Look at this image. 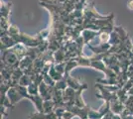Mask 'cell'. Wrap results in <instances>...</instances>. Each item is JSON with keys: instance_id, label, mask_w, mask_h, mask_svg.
I'll use <instances>...</instances> for the list:
<instances>
[{"instance_id": "1", "label": "cell", "mask_w": 133, "mask_h": 119, "mask_svg": "<svg viewBox=\"0 0 133 119\" xmlns=\"http://www.w3.org/2000/svg\"><path fill=\"white\" fill-rule=\"evenodd\" d=\"M21 61V59L18 57L15 52L11 49H8L3 51V55H2V59L1 62H3L4 65L8 66V67H12L14 68H19V62Z\"/></svg>"}, {"instance_id": "2", "label": "cell", "mask_w": 133, "mask_h": 119, "mask_svg": "<svg viewBox=\"0 0 133 119\" xmlns=\"http://www.w3.org/2000/svg\"><path fill=\"white\" fill-rule=\"evenodd\" d=\"M91 107L89 105H85L84 107H78L77 105H72L66 108V110L72 112L75 116H78L81 119H89V113Z\"/></svg>"}, {"instance_id": "3", "label": "cell", "mask_w": 133, "mask_h": 119, "mask_svg": "<svg viewBox=\"0 0 133 119\" xmlns=\"http://www.w3.org/2000/svg\"><path fill=\"white\" fill-rule=\"evenodd\" d=\"M7 97H8L9 101L11 103L12 109L14 108V106H15V104H16L17 102L23 98V96L20 94V92L17 90L16 87H10L9 88V90L7 92Z\"/></svg>"}, {"instance_id": "4", "label": "cell", "mask_w": 133, "mask_h": 119, "mask_svg": "<svg viewBox=\"0 0 133 119\" xmlns=\"http://www.w3.org/2000/svg\"><path fill=\"white\" fill-rule=\"evenodd\" d=\"M17 43L15 39H13L11 36L9 35H4L1 36V51H5L8 49H11L12 47H14L15 45H17Z\"/></svg>"}, {"instance_id": "5", "label": "cell", "mask_w": 133, "mask_h": 119, "mask_svg": "<svg viewBox=\"0 0 133 119\" xmlns=\"http://www.w3.org/2000/svg\"><path fill=\"white\" fill-rule=\"evenodd\" d=\"M88 88V85L87 83H83L82 86L78 88V90L76 91V97H75V105H77L78 107H84L87 104L84 103V101L83 100V97H82V93L84 89Z\"/></svg>"}, {"instance_id": "6", "label": "cell", "mask_w": 133, "mask_h": 119, "mask_svg": "<svg viewBox=\"0 0 133 119\" xmlns=\"http://www.w3.org/2000/svg\"><path fill=\"white\" fill-rule=\"evenodd\" d=\"M88 45H89V49L94 52L95 55L106 54V53H108L109 49L111 48V45L109 44V43H103V44H100L98 47H92V46H90L89 44H88Z\"/></svg>"}, {"instance_id": "7", "label": "cell", "mask_w": 133, "mask_h": 119, "mask_svg": "<svg viewBox=\"0 0 133 119\" xmlns=\"http://www.w3.org/2000/svg\"><path fill=\"white\" fill-rule=\"evenodd\" d=\"M82 34H83V38L84 43L89 44V41L94 40L96 36L99 35V31H94V30H90V29H84L82 32Z\"/></svg>"}, {"instance_id": "8", "label": "cell", "mask_w": 133, "mask_h": 119, "mask_svg": "<svg viewBox=\"0 0 133 119\" xmlns=\"http://www.w3.org/2000/svg\"><path fill=\"white\" fill-rule=\"evenodd\" d=\"M124 109H125V104L120 101L119 99L110 103V110L113 111L115 114H121Z\"/></svg>"}, {"instance_id": "9", "label": "cell", "mask_w": 133, "mask_h": 119, "mask_svg": "<svg viewBox=\"0 0 133 119\" xmlns=\"http://www.w3.org/2000/svg\"><path fill=\"white\" fill-rule=\"evenodd\" d=\"M64 79L66 80V83L70 87H72L74 89L78 90V88L82 86V83H79L76 79H74L70 74H64Z\"/></svg>"}, {"instance_id": "10", "label": "cell", "mask_w": 133, "mask_h": 119, "mask_svg": "<svg viewBox=\"0 0 133 119\" xmlns=\"http://www.w3.org/2000/svg\"><path fill=\"white\" fill-rule=\"evenodd\" d=\"M34 61L35 60H34L33 58L30 57V56H25L19 62V68L23 69V71H25L26 68H28L29 67H31L33 65Z\"/></svg>"}, {"instance_id": "11", "label": "cell", "mask_w": 133, "mask_h": 119, "mask_svg": "<svg viewBox=\"0 0 133 119\" xmlns=\"http://www.w3.org/2000/svg\"><path fill=\"white\" fill-rule=\"evenodd\" d=\"M12 3L8 2V3H1V19H7L9 18V14H10V9H11Z\"/></svg>"}, {"instance_id": "12", "label": "cell", "mask_w": 133, "mask_h": 119, "mask_svg": "<svg viewBox=\"0 0 133 119\" xmlns=\"http://www.w3.org/2000/svg\"><path fill=\"white\" fill-rule=\"evenodd\" d=\"M55 102L53 99L50 100H44V104H43V107H44V113H51L55 110Z\"/></svg>"}, {"instance_id": "13", "label": "cell", "mask_w": 133, "mask_h": 119, "mask_svg": "<svg viewBox=\"0 0 133 119\" xmlns=\"http://www.w3.org/2000/svg\"><path fill=\"white\" fill-rule=\"evenodd\" d=\"M108 43L110 44L111 46H114V45H118L121 43V39H120V36L119 34L117 33L116 31H112L110 34V37H109V41Z\"/></svg>"}, {"instance_id": "14", "label": "cell", "mask_w": 133, "mask_h": 119, "mask_svg": "<svg viewBox=\"0 0 133 119\" xmlns=\"http://www.w3.org/2000/svg\"><path fill=\"white\" fill-rule=\"evenodd\" d=\"M33 81H34V78L32 75L24 74L22 75V78L20 79V80H19V85H23V86H29Z\"/></svg>"}, {"instance_id": "15", "label": "cell", "mask_w": 133, "mask_h": 119, "mask_svg": "<svg viewBox=\"0 0 133 119\" xmlns=\"http://www.w3.org/2000/svg\"><path fill=\"white\" fill-rule=\"evenodd\" d=\"M49 75H50L52 79H54L55 81H59V80H61V79H64V75L61 74L59 72H57L55 68V64L52 66V68H50V71H49Z\"/></svg>"}, {"instance_id": "16", "label": "cell", "mask_w": 133, "mask_h": 119, "mask_svg": "<svg viewBox=\"0 0 133 119\" xmlns=\"http://www.w3.org/2000/svg\"><path fill=\"white\" fill-rule=\"evenodd\" d=\"M28 92L30 95H40L39 93V85H37L36 82H32L31 85L27 86Z\"/></svg>"}, {"instance_id": "17", "label": "cell", "mask_w": 133, "mask_h": 119, "mask_svg": "<svg viewBox=\"0 0 133 119\" xmlns=\"http://www.w3.org/2000/svg\"><path fill=\"white\" fill-rule=\"evenodd\" d=\"M69 85L66 83V80L65 79H61V80H59V81H57L56 82V85L55 87L57 89H60V90H65L66 87H68Z\"/></svg>"}, {"instance_id": "18", "label": "cell", "mask_w": 133, "mask_h": 119, "mask_svg": "<svg viewBox=\"0 0 133 119\" xmlns=\"http://www.w3.org/2000/svg\"><path fill=\"white\" fill-rule=\"evenodd\" d=\"M102 117H103V115L100 113L99 110L95 111V110L90 109V111L89 113V119H101Z\"/></svg>"}, {"instance_id": "19", "label": "cell", "mask_w": 133, "mask_h": 119, "mask_svg": "<svg viewBox=\"0 0 133 119\" xmlns=\"http://www.w3.org/2000/svg\"><path fill=\"white\" fill-rule=\"evenodd\" d=\"M29 119H47V114L44 112H37V113L31 114Z\"/></svg>"}, {"instance_id": "20", "label": "cell", "mask_w": 133, "mask_h": 119, "mask_svg": "<svg viewBox=\"0 0 133 119\" xmlns=\"http://www.w3.org/2000/svg\"><path fill=\"white\" fill-rule=\"evenodd\" d=\"M44 81L48 85H50V86H55V85H56V82H57V81H55L54 79L51 78L50 75H49V74H45V75H44Z\"/></svg>"}, {"instance_id": "21", "label": "cell", "mask_w": 133, "mask_h": 119, "mask_svg": "<svg viewBox=\"0 0 133 119\" xmlns=\"http://www.w3.org/2000/svg\"><path fill=\"white\" fill-rule=\"evenodd\" d=\"M114 114H115V113H114L113 111L109 110V111H108V112H107V113H106L105 115H104V116H103V117H102L101 119H111L112 117H113V116H114Z\"/></svg>"}, {"instance_id": "22", "label": "cell", "mask_w": 133, "mask_h": 119, "mask_svg": "<svg viewBox=\"0 0 133 119\" xmlns=\"http://www.w3.org/2000/svg\"><path fill=\"white\" fill-rule=\"evenodd\" d=\"M128 8L130 9V10H133V0H130V1H128Z\"/></svg>"}, {"instance_id": "23", "label": "cell", "mask_w": 133, "mask_h": 119, "mask_svg": "<svg viewBox=\"0 0 133 119\" xmlns=\"http://www.w3.org/2000/svg\"><path fill=\"white\" fill-rule=\"evenodd\" d=\"M111 119H122V118H121V116H120V114H114V116Z\"/></svg>"}]
</instances>
